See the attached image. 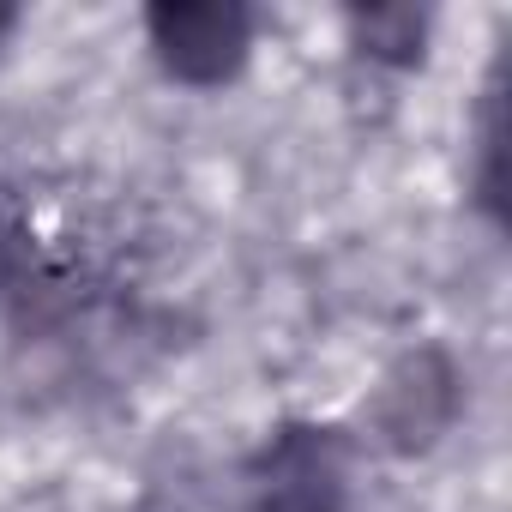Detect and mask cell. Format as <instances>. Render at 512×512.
Returning a JSON list of instances; mask_svg holds the SVG:
<instances>
[{"label": "cell", "instance_id": "3", "mask_svg": "<svg viewBox=\"0 0 512 512\" xmlns=\"http://www.w3.org/2000/svg\"><path fill=\"white\" fill-rule=\"evenodd\" d=\"M350 37L374 61L416 67L422 43H428V13H416V7H368V13H350Z\"/></svg>", "mask_w": 512, "mask_h": 512}, {"label": "cell", "instance_id": "4", "mask_svg": "<svg viewBox=\"0 0 512 512\" xmlns=\"http://www.w3.org/2000/svg\"><path fill=\"white\" fill-rule=\"evenodd\" d=\"M13 25H19V13H13V7H0V37H7Z\"/></svg>", "mask_w": 512, "mask_h": 512}, {"label": "cell", "instance_id": "2", "mask_svg": "<svg viewBox=\"0 0 512 512\" xmlns=\"http://www.w3.org/2000/svg\"><path fill=\"white\" fill-rule=\"evenodd\" d=\"M344 506V452L332 428H284L253 464L247 512H338Z\"/></svg>", "mask_w": 512, "mask_h": 512}, {"label": "cell", "instance_id": "1", "mask_svg": "<svg viewBox=\"0 0 512 512\" xmlns=\"http://www.w3.org/2000/svg\"><path fill=\"white\" fill-rule=\"evenodd\" d=\"M145 37L169 79L181 85H229L253 55V13L235 0H163L145 13Z\"/></svg>", "mask_w": 512, "mask_h": 512}]
</instances>
